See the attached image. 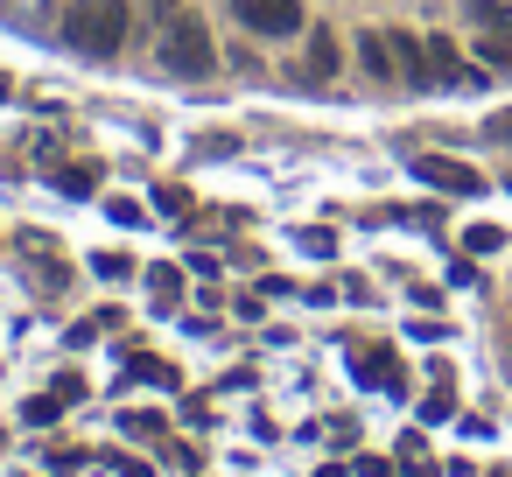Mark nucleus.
I'll return each mask as SVG.
<instances>
[{"label": "nucleus", "instance_id": "1", "mask_svg": "<svg viewBox=\"0 0 512 477\" xmlns=\"http://www.w3.org/2000/svg\"><path fill=\"white\" fill-rule=\"evenodd\" d=\"M64 36H71V50H85V57H113V50L127 43V0H78L71 22H64Z\"/></svg>", "mask_w": 512, "mask_h": 477}, {"label": "nucleus", "instance_id": "2", "mask_svg": "<svg viewBox=\"0 0 512 477\" xmlns=\"http://www.w3.org/2000/svg\"><path fill=\"white\" fill-rule=\"evenodd\" d=\"M211 64H218L211 29H204L197 15H176V22L162 29V71H176V78H211Z\"/></svg>", "mask_w": 512, "mask_h": 477}, {"label": "nucleus", "instance_id": "3", "mask_svg": "<svg viewBox=\"0 0 512 477\" xmlns=\"http://www.w3.org/2000/svg\"><path fill=\"white\" fill-rule=\"evenodd\" d=\"M232 15H239L253 36H274V43L302 36V0H232Z\"/></svg>", "mask_w": 512, "mask_h": 477}, {"label": "nucleus", "instance_id": "4", "mask_svg": "<svg viewBox=\"0 0 512 477\" xmlns=\"http://www.w3.org/2000/svg\"><path fill=\"white\" fill-rule=\"evenodd\" d=\"M414 176H421V183H435V190H449V197H477V190H484V183H477V169L442 162V155H421V162H414Z\"/></svg>", "mask_w": 512, "mask_h": 477}, {"label": "nucleus", "instance_id": "5", "mask_svg": "<svg viewBox=\"0 0 512 477\" xmlns=\"http://www.w3.org/2000/svg\"><path fill=\"white\" fill-rule=\"evenodd\" d=\"M365 386H386V393H400L407 386V372H400V358L393 351H358V365H351Z\"/></svg>", "mask_w": 512, "mask_h": 477}, {"label": "nucleus", "instance_id": "6", "mask_svg": "<svg viewBox=\"0 0 512 477\" xmlns=\"http://www.w3.org/2000/svg\"><path fill=\"white\" fill-rule=\"evenodd\" d=\"M358 57H365V71H372V78H400L393 36H379V29H372V36H358Z\"/></svg>", "mask_w": 512, "mask_h": 477}, {"label": "nucleus", "instance_id": "7", "mask_svg": "<svg viewBox=\"0 0 512 477\" xmlns=\"http://www.w3.org/2000/svg\"><path fill=\"white\" fill-rule=\"evenodd\" d=\"M148 288H155V302H162V309H176V302H183V274H176V267H148Z\"/></svg>", "mask_w": 512, "mask_h": 477}, {"label": "nucleus", "instance_id": "8", "mask_svg": "<svg viewBox=\"0 0 512 477\" xmlns=\"http://www.w3.org/2000/svg\"><path fill=\"white\" fill-rule=\"evenodd\" d=\"M309 71H316V78H337V36H330V29L309 43Z\"/></svg>", "mask_w": 512, "mask_h": 477}, {"label": "nucleus", "instance_id": "9", "mask_svg": "<svg viewBox=\"0 0 512 477\" xmlns=\"http://www.w3.org/2000/svg\"><path fill=\"white\" fill-rule=\"evenodd\" d=\"M470 22H484V29H512V0H470Z\"/></svg>", "mask_w": 512, "mask_h": 477}, {"label": "nucleus", "instance_id": "10", "mask_svg": "<svg viewBox=\"0 0 512 477\" xmlns=\"http://www.w3.org/2000/svg\"><path fill=\"white\" fill-rule=\"evenodd\" d=\"M477 57H484V64H512V29H484Z\"/></svg>", "mask_w": 512, "mask_h": 477}, {"label": "nucleus", "instance_id": "11", "mask_svg": "<svg viewBox=\"0 0 512 477\" xmlns=\"http://www.w3.org/2000/svg\"><path fill=\"white\" fill-rule=\"evenodd\" d=\"M92 176H99V169L78 162V169H64V190H71V197H92Z\"/></svg>", "mask_w": 512, "mask_h": 477}, {"label": "nucleus", "instance_id": "12", "mask_svg": "<svg viewBox=\"0 0 512 477\" xmlns=\"http://www.w3.org/2000/svg\"><path fill=\"white\" fill-rule=\"evenodd\" d=\"M99 274H106V281H127L134 260H127V253H99Z\"/></svg>", "mask_w": 512, "mask_h": 477}, {"label": "nucleus", "instance_id": "13", "mask_svg": "<svg viewBox=\"0 0 512 477\" xmlns=\"http://www.w3.org/2000/svg\"><path fill=\"white\" fill-rule=\"evenodd\" d=\"M134 379H155V386H176V372H169V365H155V358H134Z\"/></svg>", "mask_w": 512, "mask_h": 477}, {"label": "nucleus", "instance_id": "14", "mask_svg": "<svg viewBox=\"0 0 512 477\" xmlns=\"http://www.w3.org/2000/svg\"><path fill=\"white\" fill-rule=\"evenodd\" d=\"M57 407H64V400H57V393H43V400H29V421H36V428H50V421H57Z\"/></svg>", "mask_w": 512, "mask_h": 477}, {"label": "nucleus", "instance_id": "15", "mask_svg": "<svg viewBox=\"0 0 512 477\" xmlns=\"http://www.w3.org/2000/svg\"><path fill=\"white\" fill-rule=\"evenodd\" d=\"M498 246H505V232H491V225L470 232V253H498Z\"/></svg>", "mask_w": 512, "mask_h": 477}, {"label": "nucleus", "instance_id": "16", "mask_svg": "<svg viewBox=\"0 0 512 477\" xmlns=\"http://www.w3.org/2000/svg\"><path fill=\"white\" fill-rule=\"evenodd\" d=\"M113 470H120V477H148V470H141V463H134V456H120V463H113Z\"/></svg>", "mask_w": 512, "mask_h": 477}]
</instances>
